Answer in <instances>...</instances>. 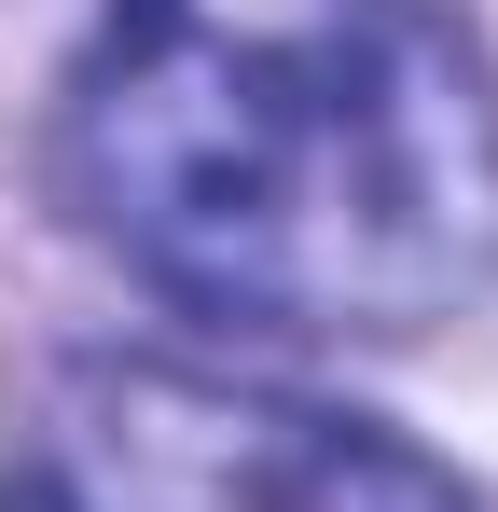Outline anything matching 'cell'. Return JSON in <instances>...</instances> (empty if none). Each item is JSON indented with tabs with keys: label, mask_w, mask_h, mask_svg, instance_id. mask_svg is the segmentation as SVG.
<instances>
[{
	"label": "cell",
	"mask_w": 498,
	"mask_h": 512,
	"mask_svg": "<svg viewBox=\"0 0 498 512\" xmlns=\"http://www.w3.org/2000/svg\"><path fill=\"white\" fill-rule=\"evenodd\" d=\"M0 512H70V485H56V471H28V485H0Z\"/></svg>",
	"instance_id": "3957f363"
},
{
	"label": "cell",
	"mask_w": 498,
	"mask_h": 512,
	"mask_svg": "<svg viewBox=\"0 0 498 512\" xmlns=\"http://www.w3.org/2000/svg\"><path fill=\"white\" fill-rule=\"evenodd\" d=\"M70 194L236 333H429L498 277V84L443 0H111Z\"/></svg>",
	"instance_id": "6da1fadb"
},
{
	"label": "cell",
	"mask_w": 498,
	"mask_h": 512,
	"mask_svg": "<svg viewBox=\"0 0 498 512\" xmlns=\"http://www.w3.org/2000/svg\"><path fill=\"white\" fill-rule=\"evenodd\" d=\"M70 512H485L457 471H429L402 429L111 360L70 388Z\"/></svg>",
	"instance_id": "7a4b0ae2"
}]
</instances>
